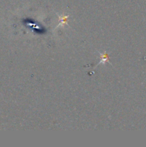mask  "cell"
<instances>
[{
  "label": "cell",
  "mask_w": 146,
  "mask_h": 147,
  "mask_svg": "<svg viewBox=\"0 0 146 147\" xmlns=\"http://www.w3.org/2000/svg\"><path fill=\"white\" fill-rule=\"evenodd\" d=\"M69 17V15H60V24L57 25L59 26H63L64 24H67V18Z\"/></svg>",
  "instance_id": "cell-1"
},
{
  "label": "cell",
  "mask_w": 146,
  "mask_h": 147,
  "mask_svg": "<svg viewBox=\"0 0 146 147\" xmlns=\"http://www.w3.org/2000/svg\"><path fill=\"white\" fill-rule=\"evenodd\" d=\"M107 62H109V56L107 53H100V63L102 64H104V63H107Z\"/></svg>",
  "instance_id": "cell-2"
}]
</instances>
